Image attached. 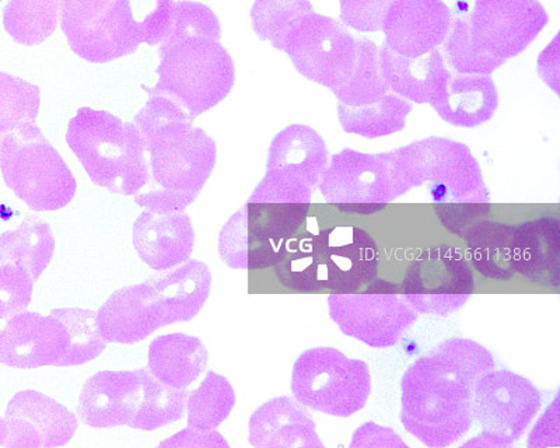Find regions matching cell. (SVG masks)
Instances as JSON below:
<instances>
[{
	"label": "cell",
	"instance_id": "cell-1",
	"mask_svg": "<svg viewBox=\"0 0 560 448\" xmlns=\"http://www.w3.org/2000/svg\"><path fill=\"white\" fill-rule=\"evenodd\" d=\"M497 366L481 343L452 338L424 353L401 380L405 431L428 447L454 445L471 429L474 386Z\"/></svg>",
	"mask_w": 560,
	"mask_h": 448
},
{
	"label": "cell",
	"instance_id": "cell-2",
	"mask_svg": "<svg viewBox=\"0 0 560 448\" xmlns=\"http://www.w3.org/2000/svg\"><path fill=\"white\" fill-rule=\"evenodd\" d=\"M313 189L265 174L252 197L219 236L224 263L242 271H264L283 261L312 207Z\"/></svg>",
	"mask_w": 560,
	"mask_h": 448
},
{
	"label": "cell",
	"instance_id": "cell-3",
	"mask_svg": "<svg viewBox=\"0 0 560 448\" xmlns=\"http://www.w3.org/2000/svg\"><path fill=\"white\" fill-rule=\"evenodd\" d=\"M148 96L147 106L133 118L147 148L148 186L197 201L217 166V142L194 127L195 119L172 98Z\"/></svg>",
	"mask_w": 560,
	"mask_h": 448
},
{
	"label": "cell",
	"instance_id": "cell-4",
	"mask_svg": "<svg viewBox=\"0 0 560 448\" xmlns=\"http://www.w3.org/2000/svg\"><path fill=\"white\" fill-rule=\"evenodd\" d=\"M378 247L357 226H331L290 244L275 267L283 287L298 293L358 292L377 278Z\"/></svg>",
	"mask_w": 560,
	"mask_h": 448
},
{
	"label": "cell",
	"instance_id": "cell-5",
	"mask_svg": "<svg viewBox=\"0 0 560 448\" xmlns=\"http://www.w3.org/2000/svg\"><path fill=\"white\" fill-rule=\"evenodd\" d=\"M67 142L97 187L131 197L148 186L147 148L133 122L104 109L82 107L69 121Z\"/></svg>",
	"mask_w": 560,
	"mask_h": 448
},
{
	"label": "cell",
	"instance_id": "cell-6",
	"mask_svg": "<svg viewBox=\"0 0 560 448\" xmlns=\"http://www.w3.org/2000/svg\"><path fill=\"white\" fill-rule=\"evenodd\" d=\"M384 154L395 199L427 187L433 205L490 203L482 168L465 143L430 137Z\"/></svg>",
	"mask_w": 560,
	"mask_h": 448
},
{
	"label": "cell",
	"instance_id": "cell-7",
	"mask_svg": "<svg viewBox=\"0 0 560 448\" xmlns=\"http://www.w3.org/2000/svg\"><path fill=\"white\" fill-rule=\"evenodd\" d=\"M159 58V81L144 92L172 98L194 119L222 103L236 83L232 55L214 39H166Z\"/></svg>",
	"mask_w": 560,
	"mask_h": 448
},
{
	"label": "cell",
	"instance_id": "cell-8",
	"mask_svg": "<svg viewBox=\"0 0 560 448\" xmlns=\"http://www.w3.org/2000/svg\"><path fill=\"white\" fill-rule=\"evenodd\" d=\"M0 172L7 187L34 212L59 211L77 196L73 173L37 123L0 141Z\"/></svg>",
	"mask_w": 560,
	"mask_h": 448
},
{
	"label": "cell",
	"instance_id": "cell-9",
	"mask_svg": "<svg viewBox=\"0 0 560 448\" xmlns=\"http://www.w3.org/2000/svg\"><path fill=\"white\" fill-rule=\"evenodd\" d=\"M290 388L303 406L329 416L349 417L366 406L372 375L366 362L350 358L337 347L318 346L296 358Z\"/></svg>",
	"mask_w": 560,
	"mask_h": 448
},
{
	"label": "cell",
	"instance_id": "cell-10",
	"mask_svg": "<svg viewBox=\"0 0 560 448\" xmlns=\"http://www.w3.org/2000/svg\"><path fill=\"white\" fill-rule=\"evenodd\" d=\"M328 313L343 335L374 350L397 345L418 321L397 283L374 279L363 292L331 293Z\"/></svg>",
	"mask_w": 560,
	"mask_h": 448
},
{
	"label": "cell",
	"instance_id": "cell-11",
	"mask_svg": "<svg viewBox=\"0 0 560 448\" xmlns=\"http://www.w3.org/2000/svg\"><path fill=\"white\" fill-rule=\"evenodd\" d=\"M358 51L359 39L345 24L315 12L300 20L283 47L303 78L329 90L348 81Z\"/></svg>",
	"mask_w": 560,
	"mask_h": 448
},
{
	"label": "cell",
	"instance_id": "cell-12",
	"mask_svg": "<svg viewBox=\"0 0 560 448\" xmlns=\"http://www.w3.org/2000/svg\"><path fill=\"white\" fill-rule=\"evenodd\" d=\"M471 267L457 248H428L409 263L401 283L405 300L418 314L447 317L474 295Z\"/></svg>",
	"mask_w": 560,
	"mask_h": 448
},
{
	"label": "cell",
	"instance_id": "cell-13",
	"mask_svg": "<svg viewBox=\"0 0 560 448\" xmlns=\"http://www.w3.org/2000/svg\"><path fill=\"white\" fill-rule=\"evenodd\" d=\"M317 187L329 205L349 215H373L395 201L384 153L343 149L329 158Z\"/></svg>",
	"mask_w": 560,
	"mask_h": 448
},
{
	"label": "cell",
	"instance_id": "cell-14",
	"mask_svg": "<svg viewBox=\"0 0 560 448\" xmlns=\"http://www.w3.org/2000/svg\"><path fill=\"white\" fill-rule=\"evenodd\" d=\"M541 406V392L516 373L492 368L475 382L474 421L509 447L524 435Z\"/></svg>",
	"mask_w": 560,
	"mask_h": 448
},
{
	"label": "cell",
	"instance_id": "cell-15",
	"mask_svg": "<svg viewBox=\"0 0 560 448\" xmlns=\"http://www.w3.org/2000/svg\"><path fill=\"white\" fill-rule=\"evenodd\" d=\"M468 19L475 47L504 61L523 54L549 23L539 0H475Z\"/></svg>",
	"mask_w": 560,
	"mask_h": 448
},
{
	"label": "cell",
	"instance_id": "cell-16",
	"mask_svg": "<svg viewBox=\"0 0 560 448\" xmlns=\"http://www.w3.org/2000/svg\"><path fill=\"white\" fill-rule=\"evenodd\" d=\"M4 422V447L12 448L67 446L79 427L77 415L67 406L34 390L20 391L10 400Z\"/></svg>",
	"mask_w": 560,
	"mask_h": 448
},
{
	"label": "cell",
	"instance_id": "cell-17",
	"mask_svg": "<svg viewBox=\"0 0 560 448\" xmlns=\"http://www.w3.org/2000/svg\"><path fill=\"white\" fill-rule=\"evenodd\" d=\"M69 345L67 328L58 318L26 310L0 330V365L23 370L58 366Z\"/></svg>",
	"mask_w": 560,
	"mask_h": 448
},
{
	"label": "cell",
	"instance_id": "cell-18",
	"mask_svg": "<svg viewBox=\"0 0 560 448\" xmlns=\"http://www.w3.org/2000/svg\"><path fill=\"white\" fill-rule=\"evenodd\" d=\"M452 20L443 0H393L383 23L384 44L401 57H423L444 43Z\"/></svg>",
	"mask_w": 560,
	"mask_h": 448
},
{
	"label": "cell",
	"instance_id": "cell-19",
	"mask_svg": "<svg viewBox=\"0 0 560 448\" xmlns=\"http://www.w3.org/2000/svg\"><path fill=\"white\" fill-rule=\"evenodd\" d=\"M97 323L107 343L131 345L167 327L156 292L147 281L119 288L97 311Z\"/></svg>",
	"mask_w": 560,
	"mask_h": 448
},
{
	"label": "cell",
	"instance_id": "cell-20",
	"mask_svg": "<svg viewBox=\"0 0 560 448\" xmlns=\"http://www.w3.org/2000/svg\"><path fill=\"white\" fill-rule=\"evenodd\" d=\"M142 401L139 370L98 372L84 382L79 397L80 421L94 429L129 426Z\"/></svg>",
	"mask_w": 560,
	"mask_h": 448
},
{
	"label": "cell",
	"instance_id": "cell-21",
	"mask_svg": "<svg viewBox=\"0 0 560 448\" xmlns=\"http://www.w3.org/2000/svg\"><path fill=\"white\" fill-rule=\"evenodd\" d=\"M195 231L185 212L144 211L133 223V247L153 271L182 266L192 256Z\"/></svg>",
	"mask_w": 560,
	"mask_h": 448
},
{
	"label": "cell",
	"instance_id": "cell-22",
	"mask_svg": "<svg viewBox=\"0 0 560 448\" xmlns=\"http://www.w3.org/2000/svg\"><path fill=\"white\" fill-rule=\"evenodd\" d=\"M249 445L258 448H324L306 406L292 397L272 398L249 417Z\"/></svg>",
	"mask_w": 560,
	"mask_h": 448
},
{
	"label": "cell",
	"instance_id": "cell-23",
	"mask_svg": "<svg viewBox=\"0 0 560 448\" xmlns=\"http://www.w3.org/2000/svg\"><path fill=\"white\" fill-rule=\"evenodd\" d=\"M328 162V148L322 134L312 127L293 123L272 139L265 174L314 189Z\"/></svg>",
	"mask_w": 560,
	"mask_h": 448
},
{
	"label": "cell",
	"instance_id": "cell-24",
	"mask_svg": "<svg viewBox=\"0 0 560 448\" xmlns=\"http://www.w3.org/2000/svg\"><path fill=\"white\" fill-rule=\"evenodd\" d=\"M380 68L389 90L419 106L442 98L452 76L438 48L423 57L405 58L383 44L380 48Z\"/></svg>",
	"mask_w": 560,
	"mask_h": 448
},
{
	"label": "cell",
	"instance_id": "cell-25",
	"mask_svg": "<svg viewBox=\"0 0 560 448\" xmlns=\"http://www.w3.org/2000/svg\"><path fill=\"white\" fill-rule=\"evenodd\" d=\"M117 0H62L61 28L70 49L90 63L121 59L113 42L109 14Z\"/></svg>",
	"mask_w": 560,
	"mask_h": 448
},
{
	"label": "cell",
	"instance_id": "cell-26",
	"mask_svg": "<svg viewBox=\"0 0 560 448\" xmlns=\"http://www.w3.org/2000/svg\"><path fill=\"white\" fill-rule=\"evenodd\" d=\"M174 0H117L109 14V28L119 57L138 51L140 44L160 45L173 30Z\"/></svg>",
	"mask_w": 560,
	"mask_h": 448
},
{
	"label": "cell",
	"instance_id": "cell-27",
	"mask_svg": "<svg viewBox=\"0 0 560 448\" xmlns=\"http://www.w3.org/2000/svg\"><path fill=\"white\" fill-rule=\"evenodd\" d=\"M513 263L516 273L545 286H559L560 223L544 216L514 226Z\"/></svg>",
	"mask_w": 560,
	"mask_h": 448
},
{
	"label": "cell",
	"instance_id": "cell-28",
	"mask_svg": "<svg viewBox=\"0 0 560 448\" xmlns=\"http://www.w3.org/2000/svg\"><path fill=\"white\" fill-rule=\"evenodd\" d=\"M148 282L162 303L167 326H172L191 321L201 313L212 287V273L207 263L188 260L149 278Z\"/></svg>",
	"mask_w": 560,
	"mask_h": 448
},
{
	"label": "cell",
	"instance_id": "cell-29",
	"mask_svg": "<svg viewBox=\"0 0 560 448\" xmlns=\"http://www.w3.org/2000/svg\"><path fill=\"white\" fill-rule=\"evenodd\" d=\"M430 106L450 126L477 128L497 114L499 92L490 76L452 73L443 97Z\"/></svg>",
	"mask_w": 560,
	"mask_h": 448
},
{
	"label": "cell",
	"instance_id": "cell-30",
	"mask_svg": "<svg viewBox=\"0 0 560 448\" xmlns=\"http://www.w3.org/2000/svg\"><path fill=\"white\" fill-rule=\"evenodd\" d=\"M209 353L198 337L167 333L150 343L148 368L159 381L184 390L207 370Z\"/></svg>",
	"mask_w": 560,
	"mask_h": 448
},
{
	"label": "cell",
	"instance_id": "cell-31",
	"mask_svg": "<svg viewBox=\"0 0 560 448\" xmlns=\"http://www.w3.org/2000/svg\"><path fill=\"white\" fill-rule=\"evenodd\" d=\"M55 254L51 226L43 219L30 215L16 231L0 236V266L16 263L26 269L34 282L43 275Z\"/></svg>",
	"mask_w": 560,
	"mask_h": 448
},
{
	"label": "cell",
	"instance_id": "cell-32",
	"mask_svg": "<svg viewBox=\"0 0 560 448\" xmlns=\"http://www.w3.org/2000/svg\"><path fill=\"white\" fill-rule=\"evenodd\" d=\"M513 231L508 223L482 221L467 233V250L472 267L482 276L506 282L516 275L513 263Z\"/></svg>",
	"mask_w": 560,
	"mask_h": 448
},
{
	"label": "cell",
	"instance_id": "cell-33",
	"mask_svg": "<svg viewBox=\"0 0 560 448\" xmlns=\"http://www.w3.org/2000/svg\"><path fill=\"white\" fill-rule=\"evenodd\" d=\"M412 109V103L408 99L387 93L368 106L349 107L339 103L338 118L345 132L378 139L404 131Z\"/></svg>",
	"mask_w": 560,
	"mask_h": 448
},
{
	"label": "cell",
	"instance_id": "cell-34",
	"mask_svg": "<svg viewBox=\"0 0 560 448\" xmlns=\"http://www.w3.org/2000/svg\"><path fill=\"white\" fill-rule=\"evenodd\" d=\"M62 0H9L3 27L14 43L35 47L57 32Z\"/></svg>",
	"mask_w": 560,
	"mask_h": 448
},
{
	"label": "cell",
	"instance_id": "cell-35",
	"mask_svg": "<svg viewBox=\"0 0 560 448\" xmlns=\"http://www.w3.org/2000/svg\"><path fill=\"white\" fill-rule=\"evenodd\" d=\"M139 375L142 378V401L129 427L153 432L182 421L187 410L188 388L178 390L163 385L148 367L139 368Z\"/></svg>",
	"mask_w": 560,
	"mask_h": 448
},
{
	"label": "cell",
	"instance_id": "cell-36",
	"mask_svg": "<svg viewBox=\"0 0 560 448\" xmlns=\"http://www.w3.org/2000/svg\"><path fill=\"white\" fill-rule=\"evenodd\" d=\"M358 39V59L352 74L347 82L331 89L338 102L349 107L376 103L389 92L380 68L378 45L368 37Z\"/></svg>",
	"mask_w": 560,
	"mask_h": 448
},
{
	"label": "cell",
	"instance_id": "cell-37",
	"mask_svg": "<svg viewBox=\"0 0 560 448\" xmlns=\"http://www.w3.org/2000/svg\"><path fill=\"white\" fill-rule=\"evenodd\" d=\"M236 392L226 377L208 372L201 386L189 391L187 400L188 426L198 431L217 429L236 405Z\"/></svg>",
	"mask_w": 560,
	"mask_h": 448
},
{
	"label": "cell",
	"instance_id": "cell-38",
	"mask_svg": "<svg viewBox=\"0 0 560 448\" xmlns=\"http://www.w3.org/2000/svg\"><path fill=\"white\" fill-rule=\"evenodd\" d=\"M313 12L310 0H255L249 16L258 38L283 51L289 33Z\"/></svg>",
	"mask_w": 560,
	"mask_h": 448
},
{
	"label": "cell",
	"instance_id": "cell-39",
	"mask_svg": "<svg viewBox=\"0 0 560 448\" xmlns=\"http://www.w3.org/2000/svg\"><path fill=\"white\" fill-rule=\"evenodd\" d=\"M67 328L70 345L57 367L82 366L97 358L107 347L98 330L97 313L84 308H54L51 311Z\"/></svg>",
	"mask_w": 560,
	"mask_h": 448
},
{
	"label": "cell",
	"instance_id": "cell-40",
	"mask_svg": "<svg viewBox=\"0 0 560 448\" xmlns=\"http://www.w3.org/2000/svg\"><path fill=\"white\" fill-rule=\"evenodd\" d=\"M442 45L444 61H447L457 74L490 76L506 63L504 59L479 51L475 47L468 14H453L452 27Z\"/></svg>",
	"mask_w": 560,
	"mask_h": 448
},
{
	"label": "cell",
	"instance_id": "cell-41",
	"mask_svg": "<svg viewBox=\"0 0 560 448\" xmlns=\"http://www.w3.org/2000/svg\"><path fill=\"white\" fill-rule=\"evenodd\" d=\"M42 90L7 72H0V141L26 123H37Z\"/></svg>",
	"mask_w": 560,
	"mask_h": 448
},
{
	"label": "cell",
	"instance_id": "cell-42",
	"mask_svg": "<svg viewBox=\"0 0 560 448\" xmlns=\"http://www.w3.org/2000/svg\"><path fill=\"white\" fill-rule=\"evenodd\" d=\"M182 38H209L220 42L222 26L217 13L207 4L192 0L175 2L173 30L167 39Z\"/></svg>",
	"mask_w": 560,
	"mask_h": 448
},
{
	"label": "cell",
	"instance_id": "cell-43",
	"mask_svg": "<svg viewBox=\"0 0 560 448\" xmlns=\"http://www.w3.org/2000/svg\"><path fill=\"white\" fill-rule=\"evenodd\" d=\"M34 281L16 263L0 266V330L10 318L26 311L33 298Z\"/></svg>",
	"mask_w": 560,
	"mask_h": 448
},
{
	"label": "cell",
	"instance_id": "cell-44",
	"mask_svg": "<svg viewBox=\"0 0 560 448\" xmlns=\"http://www.w3.org/2000/svg\"><path fill=\"white\" fill-rule=\"evenodd\" d=\"M393 0H339L341 22L358 33H378Z\"/></svg>",
	"mask_w": 560,
	"mask_h": 448
},
{
	"label": "cell",
	"instance_id": "cell-45",
	"mask_svg": "<svg viewBox=\"0 0 560 448\" xmlns=\"http://www.w3.org/2000/svg\"><path fill=\"white\" fill-rule=\"evenodd\" d=\"M434 213L450 233L467 236L475 224L485 221L490 213V203H457V205H433Z\"/></svg>",
	"mask_w": 560,
	"mask_h": 448
},
{
	"label": "cell",
	"instance_id": "cell-46",
	"mask_svg": "<svg viewBox=\"0 0 560 448\" xmlns=\"http://www.w3.org/2000/svg\"><path fill=\"white\" fill-rule=\"evenodd\" d=\"M350 448H407L401 437L389 427L366 422L354 431Z\"/></svg>",
	"mask_w": 560,
	"mask_h": 448
},
{
	"label": "cell",
	"instance_id": "cell-47",
	"mask_svg": "<svg viewBox=\"0 0 560 448\" xmlns=\"http://www.w3.org/2000/svg\"><path fill=\"white\" fill-rule=\"evenodd\" d=\"M529 448L560 447V420L558 397L537 422L528 439Z\"/></svg>",
	"mask_w": 560,
	"mask_h": 448
},
{
	"label": "cell",
	"instance_id": "cell-48",
	"mask_svg": "<svg viewBox=\"0 0 560 448\" xmlns=\"http://www.w3.org/2000/svg\"><path fill=\"white\" fill-rule=\"evenodd\" d=\"M159 447H173V448H210V447H229V443L217 431H198L194 427H188L177 435L170 437L168 440L160 443Z\"/></svg>",
	"mask_w": 560,
	"mask_h": 448
},
{
	"label": "cell",
	"instance_id": "cell-49",
	"mask_svg": "<svg viewBox=\"0 0 560 448\" xmlns=\"http://www.w3.org/2000/svg\"><path fill=\"white\" fill-rule=\"evenodd\" d=\"M538 72L544 82L559 96V36L544 49L538 58Z\"/></svg>",
	"mask_w": 560,
	"mask_h": 448
},
{
	"label": "cell",
	"instance_id": "cell-50",
	"mask_svg": "<svg viewBox=\"0 0 560 448\" xmlns=\"http://www.w3.org/2000/svg\"><path fill=\"white\" fill-rule=\"evenodd\" d=\"M463 447L502 448V447H509V446L502 439H499L498 436H494L493 433L483 431L481 433V435L474 437L472 440L463 443Z\"/></svg>",
	"mask_w": 560,
	"mask_h": 448
},
{
	"label": "cell",
	"instance_id": "cell-51",
	"mask_svg": "<svg viewBox=\"0 0 560 448\" xmlns=\"http://www.w3.org/2000/svg\"><path fill=\"white\" fill-rule=\"evenodd\" d=\"M8 439V426L7 422L0 417V447L4 446Z\"/></svg>",
	"mask_w": 560,
	"mask_h": 448
},
{
	"label": "cell",
	"instance_id": "cell-52",
	"mask_svg": "<svg viewBox=\"0 0 560 448\" xmlns=\"http://www.w3.org/2000/svg\"><path fill=\"white\" fill-rule=\"evenodd\" d=\"M2 2H3V0H0V3H2Z\"/></svg>",
	"mask_w": 560,
	"mask_h": 448
}]
</instances>
